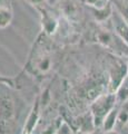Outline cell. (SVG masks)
Here are the masks:
<instances>
[{"label": "cell", "mask_w": 128, "mask_h": 134, "mask_svg": "<svg viewBox=\"0 0 128 134\" xmlns=\"http://www.w3.org/2000/svg\"><path fill=\"white\" fill-rule=\"evenodd\" d=\"M88 134H104V131H102V129L98 127V129H96V130H95V131L90 132V133H88Z\"/></svg>", "instance_id": "19"}, {"label": "cell", "mask_w": 128, "mask_h": 134, "mask_svg": "<svg viewBox=\"0 0 128 134\" xmlns=\"http://www.w3.org/2000/svg\"><path fill=\"white\" fill-rule=\"evenodd\" d=\"M128 123V102L119 106L118 116H117V124L116 130H120Z\"/></svg>", "instance_id": "12"}, {"label": "cell", "mask_w": 128, "mask_h": 134, "mask_svg": "<svg viewBox=\"0 0 128 134\" xmlns=\"http://www.w3.org/2000/svg\"><path fill=\"white\" fill-rule=\"evenodd\" d=\"M116 106H118L116 95H115V93H110V92H106V93L98 96L96 99L93 100V103L90 104V113L93 115L94 122L97 129H101L106 115Z\"/></svg>", "instance_id": "3"}, {"label": "cell", "mask_w": 128, "mask_h": 134, "mask_svg": "<svg viewBox=\"0 0 128 134\" xmlns=\"http://www.w3.org/2000/svg\"><path fill=\"white\" fill-rule=\"evenodd\" d=\"M114 8L128 23V1L126 0H114Z\"/></svg>", "instance_id": "13"}, {"label": "cell", "mask_w": 128, "mask_h": 134, "mask_svg": "<svg viewBox=\"0 0 128 134\" xmlns=\"http://www.w3.org/2000/svg\"><path fill=\"white\" fill-rule=\"evenodd\" d=\"M47 5L38 7L37 10H38L39 15H40V21H41V27H42V31L50 37L52 35H55L56 31L58 30L59 19H58V17H57V15Z\"/></svg>", "instance_id": "4"}, {"label": "cell", "mask_w": 128, "mask_h": 134, "mask_svg": "<svg viewBox=\"0 0 128 134\" xmlns=\"http://www.w3.org/2000/svg\"><path fill=\"white\" fill-rule=\"evenodd\" d=\"M104 134H119L117 132V130L115 129V130H111V131H107V132H104Z\"/></svg>", "instance_id": "21"}, {"label": "cell", "mask_w": 128, "mask_h": 134, "mask_svg": "<svg viewBox=\"0 0 128 134\" xmlns=\"http://www.w3.org/2000/svg\"><path fill=\"white\" fill-rule=\"evenodd\" d=\"M127 64H128V63H127Z\"/></svg>", "instance_id": "23"}, {"label": "cell", "mask_w": 128, "mask_h": 134, "mask_svg": "<svg viewBox=\"0 0 128 134\" xmlns=\"http://www.w3.org/2000/svg\"><path fill=\"white\" fill-rule=\"evenodd\" d=\"M23 1H25V2H27V3H29L30 6L35 7L36 9H37L38 7H41V6L47 5L48 0H23Z\"/></svg>", "instance_id": "17"}, {"label": "cell", "mask_w": 128, "mask_h": 134, "mask_svg": "<svg viewBox=\"0 0 128 134\" xmlns=\"http://www.w3.org/2000/svg\"><path fill=\"white\" fill-rule=\"evenodd\" d=\"M63 124H64L63 119H61V117H58V119L53 120V122L46 125V127L44 129V131L41 132V134H57L59 132V130H60Z\"/></svg>", "instance_id": "14"}, {"label": "cell", "mask_w": 128, "mask_h": 134, "mask_svg": "<svg viewBox=\"0 0 128 134\" xmlns=\"http://www.w3.org/2000/svg\"><path fill=\"white\" fill-rule=\"evenodd\" d=\"M118 111H119V106H116L106 115V117L104 119V122H102V125H101V129L104 132L111 131V130L116 129Z\"/></svg>", "instance_id": "9"}, {"label": "cell", "mask_w": 128, "mask_h": 134, "mask_svg": "<svg viewBox=\"0 0 128 134\" xmlns=\"http://www.w3.org/2000/svg\"><path fill=\"white\" fill-rule=\"evenodd\" d=\"M110 20L114 28V32L128 46V23L118 14L115 8Z\"/></svg>", "instance_id": "7"}, {"label": "cell", "mask_w": 128, "mask_h": 134, "mask_svg": "<svg viewBox=\"0 0 128 134\" xmlns=\"http://www.w3.org/2000/svg\"><path fill=\"white\" fill-rule=\"evenodd\" d=\"M84 2L90 7H100L109 1H104V0H84Z\"/></svg>", "instance_id": "18"}, {"label": "cell", "mask_w": 128, "mask_h": 134, "mask_svg": "<svg viewBox=\"0 0 128 134\" xmlns=\"http://www.w3.org/2000/svg\"><path fill=\"white\" fill-rule=\"evenodd\" d=\"M52 48L49 36L44 31L37 37L23 66V73L32 77L44 78L52 68Z\"/></svg>", "instance_id": "1"}, {"label": "cell", "mask_w": 128, "mask_h": 134, "mask_svg": "<svg viewBox=\"0 0 128 134\" xmlns=\"http://www.w3.org/2000/svg\"><path fill=\"white\" fill-rule=\"evenodd\" d=\"M0 6H10V0H0Z\"/></svg>", "instance_id": "20"}, {"label": "cell", "mask_w": 128, "mask_h": 134, "mask_svg": "<svg viewBox=\"0 0 128 134\" xmlns=\"http://www.w3.org/2000/svg\"><path fill=\"white\" fill-rule=\"evenodd\" d=\"M8 88H10L9 85L0 83V134H8L16 124L17 108Z\"/></svg>", "instance_id": "2"}, {"label": "cell", "mask_w": 128, "mask_h": 134, "mask_svg": "<svg viewBox=\"0 0 128 134\" xmlns=\"http://www.w3.org/2000/svg\"><path fill=\"white\" fill-rule=\"evenodd\" d=\"M128 76V64L123 60H116L111 68L109 83H108V92L115 93L123 81Z\"/></svg>", "instance_id": "5"}, {"label": "cell", "mask_w": 128, "mask_h": 134, "mask_svg": "<svg viewBox=\"0 0 128 134\" xmlns=\"http://www.w3.org/2000/svg\"><path fill=\"white\" fill-rule=\"evenodd\" d=\"M0 83L7 84L9 85L11 88H17V82L14 77H8V76H3V75H0Z\"/></svg>", "instance_id": "16"}, {"label": "cell", "mask_w": 128, "mask_h": 134, "mask_svg": "<svg viewBox=\"0 0 128 134\" xmlns=\"http://www.w3.org/2000/svg\"><path fill=\"white\" fill-rule=\"evenodd\" d=\"M63 11H64L65 16H68L69 18H75L77 16V12H78V7L71 0H67V1L64 2Z\"/></svg>", "instance_id": "15"}, {"label": "cell", "mask_w": 128, "mask_h": 134, "mask_svg": "<svg viewBox=\"0 0 128 134\" xmlns=\"http://www.w3.org/2000/svg\"><path fill=\"white\" fill-rule=\"evenodd\" d=\"M14 14H12L10 6H0V28L3 29L8 27L12 21Z\"/></svg>", "instance_id": "11"}, {"label": "cell", "mask_w": 128, "mask_h": 134, "mask_svg": "<svg viewBox=\"0 0 128 134\" xmlns=\"http://www.w3.org/2000/svg\"><path fill=\"white\" fill-rule=\"evenodd\" d=\"M93 9V16L96 21L98 23H105L109 20L113 16L114 12V5H111L110 1L105 3L104 6L100 7H92Z\"/></svg>", "instance_id": "8"}, {"label": "cell", "mask_w": 128, "mask_h": 134, "mask_svg": "<svg viewBox=\"0 0 128 134\" xmlns=\"http://www.w3.org/2000/svg\"><path fill=\"white\" fill-rule=\"evenodd\" d=\"M115 95H116V100H117L118 106L128 102V76L119 85V87L115 92Z\"/></svg>", "instance_id": "10"}, {"label": "cell", "mask_w": 128, "mask_h": 134, "mask_svg": "<svg viewBox=\"0 0 128 134\" xmlns=\"http://www.w3.org/2000/svg\"><path fill=\"white\" fill-rule=\"evenodd\" d=\"M104 1H110V0H104Z\"/></svg>", "instance_id": "22"}, {"label": "cell", "mask_w": 128, "mask_h": 134, "mask_svg": "<svg viewBox=\"0 0 128 134\" xmlns=\"http://www.w3.org/2000/svg\"><path fill=\"white\" fill-rule=\"evenodd\" d=\"M40 107H41L40 95H38L35 99V103L31 107L29 114L27 116V120H26V122H25V125H23L20 134H32L34 133L37 124H38L39 120H40Z\"/></svg>", "instance_id": "6"}]
</instances>
